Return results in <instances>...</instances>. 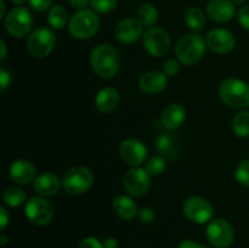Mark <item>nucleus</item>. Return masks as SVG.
Returning <instances> with one entry per match:
<instances>
[{
  "instance_id": "obj_18",
  "label": "nucleus",
  "mask_w": 249,
  "mask_h": 248,
  "mask_svg": "<svg viewBox=\"0 0 249 248\" xmlns=\"http://www.w3.org/2000/svg\"><path fill=\"white\" fill-rule=\"evenodd\" d=\"M36 167L29 160L18 159L15 160L10 167V177L12 181L19 185H27L36 180Z\"/></svg>"
},
{
  "instance_id": "obj_6",
  "label": "nucleus",
  "mask_w": 249,
  "mask_h": 248,
  "mask_svg": "<svg viewBox=\"0 0 249 248\" xmlns=\"http://www.w3.org/2000/svg\"><path fill=\"white\" fill-rule=\"evenodd\" d=\"M55 45L56 34L46 27L33 31L27 39V50L36 58H44L50 55Z\"/></svg>"
},
{
  "instance_id": "obj_14",
  "label": "nucleus",
  "mask_w": 249,
  "mask_h": 248,
  "mask_svg": "<svg viewBox=\"0 0 249 248\" xmlns=\"http://www.w3.org/2000/svg\"><path fill=\"white\" fill-rule=\"evenodd\" d=\"M122 158L130 165L142 164L147 157V148L141 141L136 139H126L119 146Z\"/></svg>"
},
{
  "instance_id": "obj_32",
  "label": "nucleus",
  "mask_w": 249,
  "mask_h": 248,
  "mask_svg": "<svg viewBox=\"0 0 249 248\" xmlns=\"http://www.w3.org/2000/svg\"><path fill=\"white\" fill-rule=\"evenodd\" d=\"M179 71H180V66L175 60L169 58V60H167L164 63H163V73H164L165 75L174 77V75H177L178 73H179Z\"/></svg>"
},
{
  "instance_id": "obj_43",
  "label": "nucleus",
  "mask_w": 249,
  "mask_h": 248,
  "mask_svg": "<svg viewBox=\"0 0 249 248\" xmlns=\"http://www.w3.org/2000/svg\"><path fill=\"white\" fill-rule=\"evenodd\" d=\"M5 16V1L0 0V18H4Z\"/></svg>"
},
{
  "instance_id": "obj_23",
  "label": "nucleus",
  "mask_w": 249,
  "mask_h": 248,
  "mask_svg": "<svg viewBox=\"0 0 249 248\" xmlns=\"http://www.w3.org/2000/svg\"><path fill=\"white\" fill-rule=\"evenodd\" d=\"M112 207H113L114 213L121 219H124V220H131L139 213L138 207L134 203L133 199L126 196H123V195L117 196L113 199V206Z\"/></svg>"
},
{
  "instance_id": "obj_45",
  "label": "nucleus",
  "mask_w": 249,
  "mask_h": 248,
  "mask_svg": "<svg viewBox=\"0 0 249 248\" xmlns=\"http://www.w3.org/2000/svg\"><path fill=\"white\" fill-rule=\"evenodd\" d=\"M15 5H22L27 1V0H11Z\"/></svg>"
},
{
  "instance_id": "obj_1",
  "label": "nucleus",
  "mask_w": 249,
  "mask_h": 248,
  "mask_svg": "<svg viewBox=\"0 0 249 248\" xmlns=\"http://www.w3.org/2000/svg\"><path fill=\"white\" fill-rule=\"evenodd\" d=\"M90 65L99 77L105 79L114 77L121 66L118 51L109 44H101L90 53Z\"/></svg>"
},
{
  "instance_id": "obj_3",
  "label": "nucleus",
  "mask_w": 249,
  "mask_h": 248,
  "mask_svg": "<svg viewBox=\"0 0 249 248\" xmlns=\"http://www.w3.org/2000/svg\"><path fill=\"white\" fill-rule=\"evenodd\" d=\"M206 41L199 34L190 33L182 36L175 49L178 60L186 66L199 62L206 53Z\"/></svg>"
},
{
  "instance_id": "obj_16",
  "label": "nucleus",
  "mask_w": 249,
  "mask_h": 248,
  "mask_svg": "<svg viewBox=\"0 0 249 248\" xmlns=\"http://www.w3.org/2000/svg\"><path fill=\"white\" fill-rule=\"evenodd\" d=\"M235 4L232 0H211L207 5V14L218 23H226L235 16Z\"/></svg>"
},
{
  "instance_id": "obj_17",
  "label": "nucleus",
  "mask_w": 249,
  "mask_h": 248,
  "mask_svg": "<svg viewBox=\"0 0 249 248\" xmlns=\"http://www.w3.org/2000/svg\"><path fill=\"white\" fill-rule=\"evenodd\" d=\"M167 75L160 71H151L141 75L139 87L146 94H158L167 88Z\"/></svg>"
},
{
  "instance_id": "obj_33",
  "label": "nucleus",
  "mask_w": 249,
  "mask_h": 248,
  "mask_svg": "<svg viewBox=\"0 0 249 248\" xmlns=\"http://www.w3.org/2000/svg\"><path fill=\"white\" fill-rule=\"evenodd\" d=\"M53 0H29V6L36 12H44L51 9Z\"/></svg>"
},
{
  "instance_id": "obj_11",
  "label": "nucleus",
  "mask_w": 249,
  "mask_h": 248,
  "mask_svg": "<svg viewBox=\"0 0 249 248\" xmlns=\"http://www.w3.org/2000/svg\"><path fill=\"white\" fill-rule=\"evenodd\" d=\"M184 214L194 223L204 224L213 216V206L203 197H190L184 203Z\"/></svg>"
},
{
  "instance_id": "obj_31",
  "label": "nucleus",
  "mask_w": 249,
  "mask_h": 248,
  "mask_svg": "<svg viewBox=\"0 0 249 248\" xmlns=\"http://www.w3.org/2000/svg\"><path fill=\"white\" fill-rule=\"evenodd\" d=\"M236 180L242 186L249 187V159L243 160L236 168Z\"/></svg>"
},
{
  "instance_id": "obj_19",
  "label": "nucleus",
  "mask_w": 249,
  "mask_h": 248,
  "mask_svg": "<svg viewBox=\"0 0 249 248\" xmlns=\"http://www.w3.org/2000/svg\"><path fill=\"white\" fill-rule=\"evenodd\" d=\"M186 119V109L180 104H173L163 111L160 123L168 131H174L182 125Z\"/></svg>"
},
{
  "instance_id": "obj_29",
  "label": "nucleus",
  "mask_w": 249,
  "mask_h": 248,
  "mask_svg": "<svg viewBox=\"0 0 249 248\" xmlns=\"http://www.w3.org/2000/svg\"><path fill=\"white\" fill-rule=\"evenodd\" d=\"M167 168L164 157L162 156H153L146 162V168L150 175H160Z\"/></svg>"
},
{
  "instance_id": "obj_28",
  "label": "nucleus",
  "mask_w": 249,
  "mask_h": 248,
  "mask_svg": "<svg viewBox=\"0 0 249 248\" xmlns=\"http://www.w3.org/2000/svg\"><path fill=\"white\" fill-rule=\"evenodd\" d=\"M138 19L146 27H153L158 19V11L152 4H142L139 7Z\"/></svg>"
},
{
  "instance_id": "obj_34",
  "label": "nucleus",
  "mask_w": 249,
  "mask_h": 248,
  "mask_svg": "<svg viewBox=\"0 0 249 248\" xmlns=\"http://www.w3.org/2000/svg\"><path fill=\"white\" fill-rule=\"evenodd\" d=\"M138 216H139V219H140L141 223L150 224L156 219V213L152 208H148V207H146V208H142L139 211Z\"/></svg>"
},
{
  "instance_id": "obj_15",
  "label": "nucleus",
  "mask_w": 249,
  "mask_h": 248,
  "mask_svg": "<svg viewBox=\"0 0 249 248\" xmlns=\"http://www.w3.org/2000/svg\"><path fill=\"white\" fill-rule=\"evenodd\" d=\"M142 26L143 24L138 18H124L117 24L114 29V35L117 40L123 44L135 43L142 35Z\"/></svg>"
},
{
  "instance_id": "obj_5",
  "label": "nucleus",
  "mask_w": 249,
  "mask_h": 248,
  "mask_svg": "<svg viewBox=\"0 0 249 248\" xmlns=\"http://www.w3.org/2000/svg\"><path fill=\"white\" fill-rule=\"evenodd\" d=\"M94 184V175L89 168L75 165L65 173L62 185L71 195H82L87 192Z\"/></svg>"
},
{
  "instance_id": "obj_38",
  "label": "nucleus",
  "mask_w": 249,
  "mask_h": 248,
  "mask_svg": "<svg viewBox=\"0 0 249 248\" xmlns=\"http://www.w3.org/2000/svg\"><path fill=\"white\" fill-rule=\"evenodd\" d=\"M68 2H70L72 9L78 10V11H80V10H85V7L90 4L89 0H68Z\"/></svg>"
},
{
  "instance_id": "obj_35",
  "label": "nucleus",
  "mask_w": 249,
  "mask_h": 248,
  "mask_svg": "<svg viewBox=\"0 0 249 248\" xmlns=\"http://www.w3.org/2000/svg\"><path fill=\"white\" fill-rule=\"evenodd\" d=\"M237 19L241 26L249 31V5H243L237 12Z\"/></svg>"
},
{
  "instance_id": "obj_10",
  "label": "nucleus",
  "mask_w": 249,
  "mask_h": 248,
  "mask_svg": "<svg viewBox=\"0 0 249 248\" xmlns=\"http://www.w3.org/2000/svg\"><path fill=\"white\" fill-rule=\"evenodd\" d=\"M207 238L216 248H228L235 238V232L230 224L224 219H214L207 226Z\"/></svg>"
},
{
  "instance_id": "obj_41",
  "label": "nucleus",
  "mask_w": 249,
  "mask_h": 248,
  "mask_svg": "<svg viewBox=\"0 0 249 248\" xmlns=\"http://www.w3.org/2000/svg\"><path fill=\"white\" fill-rule=\"evenodd\" d=\"M104 248H118V241L114 237H107L102 243Z\"/></svg>"
},
{
  "instance_id": "obj_21",
  "label": "nucleus",
  "mask_w": 249,
  "mask_h": 248,
  "mask_svg": "<svg viewBox=\"0 0 249 248\" xmlns=\"http://www.w3.org/2000/svg\"><path fill=\"white\" fill-rule=\"evenodd\" d=\"M119 104V92L114 88L107 87L100 90L95 97V107L101 113L114 111Z\"/></svg>"
},
{
  "instance_id": "obj_40",
  "label": "nucleus",
  "mask_w": 249,
  "mask_h": 248,
  "mask_svg": "<svg viewBox=\"0 0 249 248\" xmlns=\"http://www.w3.org/2000/svg\"><path fill=\"white\" fill-rule=\"evenodd\" d=\"M179 248H208V247H204V246L199 245V243L194 242V241L185 240V241H182L181 243H180Z\"/></svg>"
},
{
  "instance_id": "obj_37",
  "label": "nucleus",
  "mask_w": 249,
  "mask_h": 248,
  "mask_svg": "<svg viewBox=\"0 0 249 248\" xmlns=\"http://www.w3.org/2000/svg\"><path fill=\"white\" fill-rule=\"evenodd\" d=\"M10 82H11L10 73L4 67H1V70H0V89H1V91H4L9 87Z\"/></svg>"
},
{
  "instance_id": "obj_25",
  "label": "nucleus",
  "mask_w": 249,
  "mask_h": 248,
  "mask_svg": "<svg viewBox=\"0 0 249 248\" xmlns=\"http://www.w3.org/2000/svg\"><path fill=\"white\" fill-rule=\"evenodd\" d=\"M68 12L61 5H55L49 10L48 22L53 29H62L67 24Z\"/></svg>"
},
{
  "instance_id": "obj_26",
  "label": "nucleus",
  "mask_w": 249,
  "mask_h": 248,
  "mask_svg": "<svg viewBox=\"0 0 249 248\" xmlns=\"http://www.w3.org/2000/svg\"><path fill=\"white\" fill-rule=\"evenodd\" d=\"M2 199L6 206L16 208L26 202V192L17 186H10L5 190Z\"/></svg>"
},
{
  "instance_id": "obj_22",
  "label": "nucleus",
  "mask_w": 249,
  "mask_h": 248,
  "mask_svg": "<svg viewBox=\"0 0 249 248\" xmlns=\"http://www.w3.org/2000/svg\"><path fill=\"white\" fill-rule=\"evenodd\" d=\"M61 181L57 175L53 173H44L36 177L33 181L34 191L41 196H53L60 190Z\"/></svg>"
},
{
  "instance_id": "obj_12",
  "label": "nucleus",
  "mask_w": 249,
  "mask_h": 248,
  "mask_svg": "<svg viewBox=\"0 0 249 248\" xmlns=\"http://www.w3.org/2000/svg\"><path fill=\"white\" fill-rule=\"evenodd\" d=\"M123 185L124 189L133 196H142L150 189L151 177L146 169L133 168L124 175Z\"/></svg>"
},
{
  "instance_id": "obj_7",
  "label": "nucleus",
  "mask_w": 249,
  "mask_h": 248,
  "mask_svg": "<svg viewBox=\"0 0 249 248\" xmlns=\"http://www.w3.org/2000/svg\"><path fill=\"white\" fill-rule=\"evenodd\" d=\"M33 27V15L27 7H14L5 17V29L10 35L22 38Z\"/></svg>"
},
{
  "instance_id": "obj_24",
  "label": "nucleus",
  "mask_w": 249,
  "mask_h": 248,
  "mask_svg": "<svg viewBox=\"0 0 249 248\" xmlns=\"http://www.w3.org/2000/svg\"><path fill=\"white\" fill-rule=\"evenodd\" d=\"M185 23L191 31L201 32L206 26V17L203 11L198 7H190L185 12Z\"/></svg>"
},
{
  "instance_id": "obj_4",
  "label": "nucleus",
  "mask_w": 249,
  "mask_h": 248,
  "mask_svg": "<svg viewBox=\"0 0 249 248\" xmlns=\"http://www.w3.org/2000/svg\"><path fill=\"white\" fill-rule=\"evenodd\" d=\"M100 21L97 15L92 10H80L72 16L68 22V32L74 39L85 40L97 33Z\"/></svg>"
},
{
  "instance_id": "obj_2",
  "label": "nucleus",
  "mask_w": 249,
  "mask_h": 248,
  "mask_svg": "<svg viewBox=\"0 0 249 248\" xmlns=\"http://www.w3.org/2000/svg\"><path fill=\"white\" fill-rule=\"evenodd\" d=\"M220 99L226 106L236 109L249 107V84L237 78H228L219 89Z\"/></svg>"
},
{
  "instance_id": "obj_8",
  "label": "nucleus",
  "mask_w": 249,
  "mask_h": 248,
  "mask_svg": "<svg viewBox=\"0 0 249 248\" xmlns=\"http://www.w3.org/2000/svg\"><path fill=\"white\" fill-rule=\"evenodd\" d=\"M27 219L38 226L48 225L53 218V207L48 199L43 197H32L24 208Z\"/></svg>"
},
{
  "instance_id": "obj_9",
  "label": "nucleus",
  "mask_w": 249,
  "mask_h": 248,
  "mask_svg": "<svg viewBox=\"0 0 249 248\" xmlns=\"http://www.w3.org/2000/svg\"><path fill=\"white\" fill-rule=\"evenodd\" d=\"M142 41L146 51L155 57L165 55L170 48L169 34L160 27H150L143 33Z\"/></svg>"
},
{
  "instance_id": "obj_42",
  "label": "nucleus",
  "mask_w": 249,
  "mask_h": 248,
  "mask_svg": "<svg viewBox=\"0 0 249 248\" xmlns=\"http://www.w3.org/2000/svg\"><path fill=\"white\" fill-rule=\"evenodd\" d=\"M0 48H1V56H0V60L4 61L6 57V44L4 40L0 41Z\"/></svg>"
},
{
  "instance_id": "obj_20",
  "label": "nucleus",
  "mask_w": 249,
  "mask_h": 248,
  "mask_svg": "<svg viewBox=\"0 0 249 248\" xmlns=\"http://www.w3.org/2000/svg\"><path fill=\"white\" fill-rule=\"evenodd\" d=\"M156 148L167 159H174L180 153V139L173 133H163L156 140Z\"/></svg>"
},
{
  "instance_id": "obj_46",
  "label": "nucleus",
  "mask_w": 249,
  "mask_h": 248,
  "mask_svg": "<svg viewBox=\"0 0 249 248\" xmlns=\"http://www.w3.org/2000/svg\"><path fill=\"white\" fill-rule=\"evenodd\" d=\"M232 2L236 5H243L246 2V0H232Z\"/></svg>"
},
{
  "instance_id": "obj_30",
  "label": "nucleus",
  "mask_w": 249,
  "mask_h": 248,
  "mask_svg": "<svg viewBox=\"0 0 249 248\" xmlns=\"http://www.w3.org/2000/svg\"><path fill=\"white\" fill-rule=\"evenodd\" d=\"M118 0H90V5H91L94 11L100 12V14H107L116 9Z\"/></svg>"
},
{
  "instance_id": "obj_13",
  "label": "nucleus",
  "mask_w": 249,
  "mask_h": 248,
  "mask_svg": "<svg viewBox=\"0 0 249 248\" xmlns=\"http://www.w3.org/2000/svg\"><path fill=\"white\" fill-rule=\"evenodd\" d=\"M206 44L216 53H228L235 48V36L228 29L214 28L207 34Z\"/></svg>"
},
{
  "instance_id": "obj_36",
  "label": "nucleus",
  "mask_w": 249,
  "mask_h": 248,
  "mask_svg": "<svg viewBox=\"0 0 249 248\" xmlns=\"http://www.w3.org/2000/svg\"><path fill=\"white\" fill-rule=\"evenodd\" d=\"M78 248H104V246L95 237H87L80 242Z\"/></svg>"
},
{
  "instance_id": "obj_27",
  "label": "nucleus",
  "mask_w": 249,
  "mask_h": 248,
  "mask_svg": "<svg viewBox=\"0 0 249 248\" xmlns=\"http://www.w3.org/2000/svg\"><path fill=\"white\" fill-rule=\"evenodd\" d=\"M232 130L238 138H248L249 136V112L248 111H242L233 117Z\"/></svg>"
},
{
  "instance_id": "obj_44",
  "label": "nucleus",
  "mask_w": 249,
  "mask_h": 248,
  "mask_svg": "<svg viewBox=\"0 0 249 248\" xmlns=\"http://www.w3.org/2000/svg\"><path fill=\"white\" fill-rule=\"evenodd\" d=\"M7 241H9V238H7L6 236H5V235L0 236V245L5 246V245H6V243H7Z\"/></svg>"
},
{
  "instance_id": "obj_39",
  "label": "nucleus",
  "mask_w": 249,
  "mask_h": 248,
  "mask_svg": "<svg viewBox=\"0 0 249 248\" xmlns=\"http://www.w3.org/2000/svg\"><path fill=\"white\" fill-rule=\"evenodd\" d=\"M9 214H7L6 209L1 207L0 208V228H1V230L6 228V225L9 224Z\"/></svg>"
}]
</instances>
